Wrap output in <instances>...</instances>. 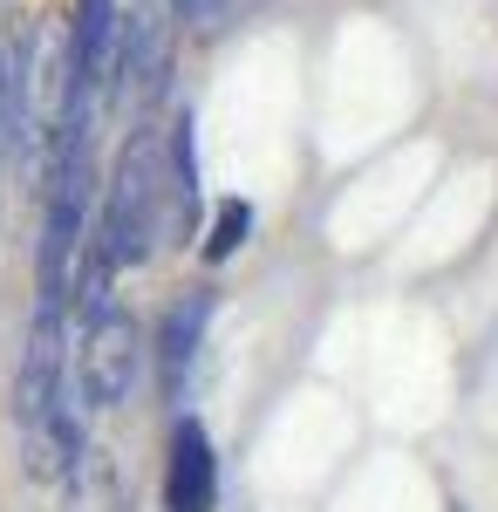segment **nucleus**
<instances>
[{
	"instance_id": "nucleus-1",
	"label": "nucleus",
	"mask_w": 498,
	"mask_h": 512,
	"mask_svg": "<svg viewBox=\"0 0 498 512\" xmlns=\"http://www.w3.org/2000/svg\"><path fill=\"white\" fill-rule=\"evenodd\" d=\"M164 239H171V158H164V130L144 123V130H130V144L110 171V192H103L89 246L123 274L137 260H151Z\"/></svg>"
},
{
	"instance_id": "nucleus-2",
	"label": "nucleus",
	"mask_w": 498,
	"mask_h": 512,
	"mask_svg": "<svg viewBox=\"0 0 498 512\" xmlns=\"http://www.w3.org/2000/svg\"><path fill=\"white\" fill-rule=\"evenodd\" d=\"M137 369H144V342H137V328L123 315H103L82 328V349H76V396L89 410H116V403H130L137 390Z\"/></svg>"
},
{
	"instance_id": "nucleus-3",
	"label": "nucleus",
	"mask_w": 498,
	"mask_h": 512,
	"mask_svg": "<svg viewBox=\"0 0 498 512\" xmlns=\"http://www.w3.org/2000/svg\"><path fill=\"white\" fill-rule=\"evenodd\" d=\"M171 7L178 0H137V14L116 35L110 89H123L130 103H157L164 82H171Z\"/></svg>"
},
{
	"instance_id": "nucleus-4",
	"label": "nucleus",
	"mask_w": 498,
	"mask_h": 512,
	"mask_svg": "<svg viewBox=\"0 0 498 512\" xmlns=\"http://www.w3.org/2000/svg\"><path fill=\"white\" fill-rule=\"evenodd\" d=\"M212 499H219L212 437H205V424L178 417V431L164 444V512H212Z\"/></svg>"
},
{
	"instance_id": "nucleus-5",
	"label": "nucleus",
	"mask_w": 498,
	"mask_h": 512,
	"mask_svg": "<svg viewBox=\"0 0 498 512\" xmlns=\"http://www.w3.org/2000/svg\"><path fill=\"white\" fill-rule=\"evenodd\" d=\"M28 69H35L28 28L0 7V171L21 164V151L35 144V130H28Z\"/></svg>"
},
{
	"instance_id": "nucleus-6",
	"label": "nucleus",
	"mask_w": 498,
	"mask_h": 512,
	"mask_svg": "<svg viewBox=\"0 0 498 512\" xmlns=\"http://www.w3.org/2000/svg\"><path fill=\"white\" fill-rule=\"evenodd\" d=\"M116 35H123V7L116 0H76V21H69V55H76V76L110 96V69H116Z\"/></svg>"
},
{
	"instance_id": "nucleus-7",
	"label": "nucleus",
	"mask_w": 498,
	"mask_h": 512,
	"mask_svg": "<svg viewBox=\"0 0 498 512\" xmlns=\"http://www.w3.org/2000/svg\"><path fill=\"white\" fill-rule=\"evenodd\" d=\"M205 321H212V294L192 287L171 315H164V335H157V369H164V390H185L198 362V342H205Z\"/></svg>"
},
{
	"instance_id": "nucleus-8",
	"label": "nucleus",
	"mask_w": 498,
	"mask_h": 512,
	"mask_svg": "<svg viewBox=\"0 0 498 512\" xmlns=\"http://www.w3.org/2000/svg\"><path fill=\"white\" fill-rule=\"evenodd\" d=\"M246 233H253V205L246 198H226L219 219H212V233H205V260H232L246 246Z\"/></svg>"
},
{
	"instance_id": "nucleus-9",
	"label": "nucleus",
	"mask_w": 498,
	"mask_h": 512,
	"mask_svg": "<svg viewBox=\"0 0 498 512\" xmlns=\"http://www.w3.org/2000/svg\"><path fill=\"white\" fill-rule=\"evenodd\" d=\"M178 7H185V14H192V21H212V14H219V7H232V0H178Z\"/></svg>"
}]
</instances>
